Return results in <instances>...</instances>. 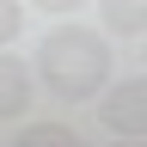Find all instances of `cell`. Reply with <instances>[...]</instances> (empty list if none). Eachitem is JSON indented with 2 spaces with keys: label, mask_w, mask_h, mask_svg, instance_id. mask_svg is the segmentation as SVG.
<instances>
[{
  "label": "cell",
  "mask_w": 147,
  "mask_h": 147,
  "mask_svg": "<svg viewBox=\"0 0 147 147\" xmlns=\"http://www.w3.org/2000/svg\"><path fill=\"white\" fill-rule=\"evenodd\" d=\"M98 123L110 135H147V80H123L98 92Z\"/></svg>",
  "instance_id": "2"
},
{
  "label": "cell",
  "mask_w": 147,
  "mask_h": 147,
  "mask_svg": "<svg viewBox=\"0 0 147 147\" xmlns=\"http://www.w3.org/2000/svg\"><path fill=\"white\" fill-rule=\"evenodd\" d=\"M31 74H43V86L61 104H86V98H98L110 86V43L92 25H55L37 43V67Z\"/></svg>",
  "instance_id": "1"
},
{
  "label": "cell",
  "mask_w": 147,
  "mask_h": 147,
  "mask_svg": "<svg viewBox=\"0 0 147 147\" xmlns=\"http://www.w3.org/2000/svg\"><path fill=\"white\" fill-rule=\"evenodd\" d=\"M18 25H25V12H18V0H0V43H12Z\"/></svg>",
  "instance_id": "6"
},
{
  "label": "cell",
  "mask_w": 147,
  "mask_h": 147,
  "mask_svg": "<svg viewBox=\"0 0 147 147\" xmlns=\"http://www.w3.org/2000/svg\"><path fill=\"white\" fill-rule=\"evenodd\" d=\"M98 12H104V25L129 37V31H147V0H98Z\"/></svg>",
  "instance_id": "4"
},
{
  "label": "cell",
  "mask_w": 147,
  "mask_h": 147,
  "mask_svg": "<svg viewBox=\"0 0 147 147\" xmlns=\"http://www.w3.org/2000/svg\"><path fill=\"white\" fill-rule=\"evenodd\" d=\"M25 110H31V74L18 55L0 49V123H18Z\"/></svg>",
  "instance_id": "3"
},
{
  "label": "cell",
  "mask_w": 147,
  "mask_h": 147,
  "mask_svg": "<svg viewBox=\"0 0 147 147\" xmlns=\"http://www.w3.org/2000/svg\"><path fill=\"white\" fill-rule=\"evenodd\" d=\"M31 6H37V12H55V18H67V12H80L86 0H31Z\"/></svg>",
  "instance_id": "7"
},
{
  "label": "cell",
  "mask_w": 147,
  "mask_h": 147,
  "mask_svg": "<svg viewBox=\"0 0 147 147\" xmlns=\"http://www.w3.org/2000/svg\"><path fill=\"white\" fill-rule=\"evenodd\" d=\"M18 147H74V129L67 123H25L18 129Z\"/></svg>",
  "instance_id": "5"
}]
</instances>
